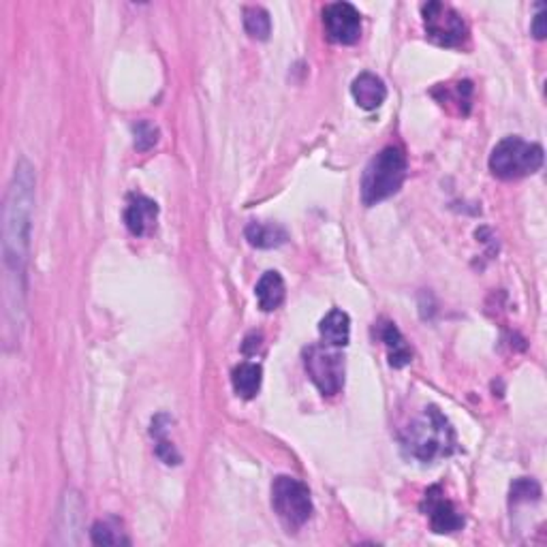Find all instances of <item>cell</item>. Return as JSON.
<instances>
[{
	"label": "cell",
	"instance_id": "1",
	"mask_svg": "<svg viewBox=\"0 0 547 547\" xmlns=\"http://www.w3.org/2000/svg\"><path fill=\"white\" fill-rule=\"evenodd\" d=\"M34 174L24 158L15 165L3 208V321L4 345L20 338L24 321L26 265L31 253Z\"/></svg>",
	"mask_w": 547,
	"mask_h": 547
},
{
	"label": "cell",
	"instance_id": "2",
	"mask_svg": "<svg viewBox=\"0 0 547 547\" xmlns=\"http://www.w3.org/2000/svg\"><path fill=\"white\" fill-rule=\"evenodd\" d=\"M400 443L408 458L427 464L455 452V432L441 410L430 407L404 427Z\"/></svg>",
	"mask_w": 547,
	"mask_h": 547
},
{
	"label": "cell",
	"instance_id": "3",
	"mask_svg": "<svg viewBox=\"0 0 547 547\" xmlns=\"http://www.w3.org/2000/svg\"><path fill=\"white\" fill-rule=\"evenodd\" d=\"M407 154L400 148L387 146L381 150L362 175V202L374 205L385 202L400 191L407 180Z\"/></svg>",
	"mask_w": 547,
	"mask_h": 547
},
{
	"label": "cell",
	"instance_id": "4",
	"mask_svg": "<svg viewBox=\"0 0 547 547\" xmlns=\"http://www.w3.org/2000/svg\"><path fill=\"white\" fill-rule=\"evenodd\" d=\"M543 167V148L522 137H505L489 154V169L496 178L520 180Z\"/></svg>",
	"mask_w": 547,
	"mask_h": 547
},
{
	"label": "cell",
	"instance_id": "5",
	"mask_svg": "<svg viewBox=\"0 0 547 547\" xmlns=\"http://www.w3.org/2000/svg\"><path fill=\"white\" fill-rule=\"evenodd\" d=\"M272 507L289 530H298L310 520L312 498L310 489L300 479L281 475L272 483Z\"/></svg>",
	"mask_w": 547,
	"mask_h": 547
},
{
	"label": "cell",
	"instance_id": "6",
	"mask_svg": "<svg viewBox=\"0 0 547 547\" xmlns=\"http://www.w3.org/2000/svg\"><path fill=\"white\" fill-rule=\"evenodd\" d=\"M427 39L443 48H462L469 39V28L458 11L443 3H427L421 7Z\"/></svg>",
	"mask_w": 547,
	"mask_h": 547
},
{
	"label": "cell",
	"instance_id": "7",
	"mask_svg": "<svg viewBox=\"0 0 547 547\" xmlns=\"http://www.w3.org/2000/svg\"><path fill=\"white\" fill-rule=\"evenodd\" d=\"M304 366L323 396H336L345 385V362L338 353L312 345L304 351Z\"/></svg>",
	"mask_w": 547,
	"mask_h": 547
},
{
	"label": "cell",
	"instance_id": "8",
	"mask_svg": "<svg viewBox=\"0 0 547 547\" xmlns=\"http://www.w3.org/2000/svg\"><path fill=\"white\" fill-rule=\"evenodd\" d=\"M323 28L329 41L353 45L362 37V13L351 3H332L323 9Z\"/></svg>",
	"mask_w": 547,
	"mask_h": 547
},
{
	"label": "cell",
	"instance_id": "9",
	"mask_svg": "<svg viewBox=\"0 0 547 547\" xmlns=\"http://www.w3.org/2000/svg\"><path fill=\"white\" fill-rule=\"evenodd\" d=\"M421 511L430 520V526L436 534L458 533L464 526V516L458 511L452 500L447 498L441 486H432L424 496Z\"/></svg>",
	"mask_w": 547,
	"mask_h": 547
},
{
	"label": "cell",
	"instance_id": "10",
	"mask_svg": "<svg viewBox=\"0 0 547 547\" xmlns=\"http://www.w3.org/2000/svg\"><path fill=\"white\" fill-rule=\"evenodd\" d=\"M158 219V205L144 195H130L124 210V225L135 238H144L154 231Z\"/></svg>",
	"mask_w": 547,
	"mask_h": 547
},
{
	"label": "cell",
	"instance_id": "11",
	"mask_svg": "<svg viewBox=\"0 0 547 547\" xmlns=\"http://www.w3.org/2000/svg\"><path fill=\"white\" fill-rule=\"evenodd\" d=\"M351 94L362 110L372 112V110H379V107L385 103L387 88H385L383 79L376 77L374 73H362V76H357L355 79H353Z\"/></svg>",
	"mask_w": 547,
	"mask_h": 547
},
{
	"label": "cell",
	"instance_id": "12",
	"mask_svg": "<svg viewBox=\"0 0 547 547\" xmlns=\"http://www.w3.org/2000/svg\"><path fill=\"white\" fill-rule=\"evenodd\" d=\"M318 334L325 340V345L336 346V349H342V346L349 345L351 338V318L345 310L340 308H334L329 310L325 318L318 325Z\"/></svg>",
	"mask_w": 547,
	"mask_h": 547
},
{
	"label": "cell",
	"instance_id": "13",
	"mask_svg": "<svg viewBox=\"0 0 547 547\" xmlns=\"http://www.w3.org/2000/svg\"><path fill=\"white\" fill-rule=\"evenodd\" d=\"M379 336H381V340L385 342L387 355H390V363L393 368H404L413 362V351H410L408 342L404 340L400 329L396 327V323L381 321Z\"/></svg>",
	"mask_w": 547,
	"mask_h": 547
},
{
	"label": "cell",
	"instance_id": "14",
	"mask_svg": "<svg viewBox=\"0 0 547 547\" xmlns=\"http://www.w3.org/2000/svg\"><path fill=\"white\" fill-rule=\"evenodd\" d=\"M248 244L255 248H278L282 247L289 239V233L282 229L281 225H274V222H248L247 229H244Z\"/></svg>",
	"mask_w": 547,
	"mask_h": 547
},
{
	"label": "cell",
	"instance_id": "15",
	"mask_svg": "<svg viewBox=\"0 0 547 547\" xmlns=\"http://www.w3.org/2000/svg\"><path fill=\"white\" fill-rule=\"evenodd\" d=\"M256 301H259V308L265 312L276 310L278 306L284 301V281L278 272H265L264 276L259 278L255 289Z\"/></svg>",
	"mask_w": 547,
	"mask_h": 547
},
{
	"label": "cell",
	"instance_id": "16",
	"mask_svg": "<svg viewBox=\"0 0 547 547\" xmlns=\"http://www.w3.org/2000/svg\"><path fill=\"white\" fill-rule=\"evenodd\" d=\"M261 379H264V370H261L259 363L253 362L239 363V366L233 368L231 374L233 390H236L238 396L244 398V400H250V398H255L256 393H259Z\"/></svg>",
	"mask_w": 547,
	"mask_h": 547
},
{
	"label": "cell",
	"instance_id": "17",
	"mask_svg": "<svg viewBox=\"0 0 547 547\" xmlns=\"http://www.w3.org/2000/svg\"><path fill=\"white\" fill-rule=\"evenodd\" d=\"M244 31L248 32L250 39L265 41L272 32L270 13L264 7H247L244 9Z\"/></svg>",
	"mask_w": 547,
	"mask_h": 547
},
{
	"label": "cell",
	"instance_id": "18",
	"mask_svg": "<svg viewBox=\"0 0 547 547\" xmlns=\"http://www.w3.org/2000/svg\"><path fill=\"white\" fill-rule=\"evenodd\" d=\"M158 129L154 127L152 122H148V120H139V122L133 124V137H135V148L139 152H148L152 150L154 146L158 144Z\"/></svg>",
	"mask_w": 547,
	"mask_h": 547
},
{
	"label": "cell",
	"instance_id": "19",
	"mask_svg": "<svg viewBox=\"0 0 547 547\" xmlns=\"http://www.w3.org/2000/svg\"><path fill=\"white\" fill-rule=\"evenodd\" d=\"M541 486L534 479H517L511 486V503H530V500H539Z\"/></svg>",
	"mask_w": 547,
	"mask_h": 547
},
{
	"label": "cell",
	"instance_id": "20",
	"mask_svg": "<svg viewBox=\"0 0 547 547\" xmlns=\"http://www.w3.org/2000/svg\"><path fill=\"white\" fill-rule=\"evenodd\" d=\"M90 534H93V543L96 545L129 543V539H124L122 533L118 528H113L110 522H96L93 530H90Z\"/></svg>",
	"mask_w": 547,
	"mask_h": 547
},
{
	"label": "cell",
	"instance_id": "21",
	"mask_svg": "<svg viewBox=\"0 0 547 547\" xmlns=\"http://www.w3.org/2000/svg\"><path fill=\"white\" fill-rule=\"evenodd\" d=\"M157 455L161 458L165 464H178L180 462V453L175 452L174 443L167 441V435L163 436H157Z\"/></svg>",
	"mask_w": 547,
	"mask_h": 547
},
{
	"label": "cell",
	"instance_id": "22",
	"mask_svg": "<svg viewBox=\"0 0 547 547\" xmlns=\"http://www.w3.org/2000/svg\"><path fill=\"white\" fill-rule=\"evenodd\" d=\"M545 32H547V28H545V11H543V7H541V11H539L537 15H534V20H533V34L537 39H543Z\"/></svg>",
	"mask_w": 547,
	"mask_h": 547
}]
</instances>
